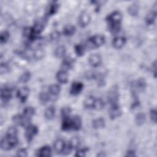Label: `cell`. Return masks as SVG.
<instances>
[{
  "instance_id": "obj_24",
  "label": "cell",
  "mask_w": 157,
  "mask_h": 157,
  "mask_svg": "<svg viewBox=\"0 0 157 157\" xmlns=\"http://www.w3.org/2000/svg\"><path fill=\"white\" fill-rule=\"evenodd\" d=\"M55 108L53 106H50L47 107L44 112L45 118L48 120H50L53 119L55 117Z\"/></svg>"
},
{
  "instance_id": "obj_18",
  "label": "cell",
  "mask_w": 157,
  "mask_h": 157,
  "mask_svg": "<svg viewBox=\"0 0 157 157\" xmlns=\"http://www.w3.org/2000/svg\"><path fill=\"white\" fill-rule=\"evenodd\" d=\"M126 39L125 37H122V36H119L114 38L112 42V45L113 46L114 48L119 49L122 48L124 44H126Z\"/></svg>"
},
{
  "instance_id": "obj_14",
  "label": "cell",
  "mask_w": 157,
  "mask_h": 157,
  "mask_svg": "<svg viewBox=\"0 0 157 157\" xmlns=\"http://www.w3.org/2000/svg\"><path fill=\"white\" fill-rule=\"evenodd\" d=\"M53 147L55 151L58 153H63L66 148L64 140L61 139L56 140L54 142Z\"/></svg>"
},
{
  "instance_id": "obj_31",
  "label": "cell",
  "mask_w": 157,
  "mask_h": 157,
  "mask_svg": "<svg viewBox=\"0 0 157 157\" xmlns=\"http://www.w3.org/2000/svg\"><path fill=\"white\" fill-rule=\"evenodd\" d=\"M95 101V98L92 96H90L87 97L84 102H83V105L86 109H93L94 102Z\"/></svg>"
},
{
  "instance_id": "obj_38",
  "label": "cell",
  "mask_w": 157,
  "mask_h": 157,
  "mask_svg": "<svg viewBox=\"0 0 157 157\" xmlns=\"http://www.w3.org/2000/svg\"><path fill=\"white\" fill-rule=\"evenodd\" d=\"M10 37V34L7 31H4L0 35V42L1 44H6Z\"/></svg>"
},
{
  "instance_id": "obj_42",
  "label": "cell",
  "mask_w": 157,
  "mask_h": 157,
  "mask_svg": "<svg viewBox=\"0 0 157 157\" xmlns=\"http://www.w3.org/2000/svg\"><path fill=\"white\" fill-rule=\"evenodd\" d=\"M60 37V33L58 31H54L50 34V39L51 40L56 41L58 40Z\"/></svg>"
},
{
  "instance_id": "obj_39",
  "label": "cell",
  "mask_w": 157,
  "mask_h": 157,
  "mask_svg": "<svg viewBox=\"0 0 157 157\" xmlns=\"http://www.w3.org/2000/svg\"><path fill=\"white\" fill-rule=\"evenodd\" d=\"M71 108L68 106L63 107L61 110V115L63 118L69 117L70 114L71 113Z\"/></svg>"
},
{
  "instance_id": "obj_21",
  "label": "cell",
  "mask_w": 157,
  "mask_h": 157,
  "mask_svg": "<svg viewBox=\"0 0 157 157\" xmlns=\"http://www.w3.org/2000/svg\"><path fill=\"white\" fill-rule=\"evenodd\" d=\"M105 121L104 118H103L102 117H99L96 119H94L92 121L93 127L96 129L103 128L105 126Z\"/></svg>"
},
{
  "instance_id": "obj_10",
  "label": "cell",
  "mask_w": 157,
  "mask_h": 157,
  "mask_svg": "<svg viewBox=\"0 0 157 157\" xmlns=\"http://www.w3.org/2000/svg\"><path fill=\"white\" fill-rule=\"evenodd\" d=\"M91 20V17L90 15L86 12H83L80 13L79 17H78V24L79 25L83 28L87 26Z\"/></svg>"
},
{
  "instance_id": "obj_16",
  "label": "cell",
  "mask_w": 157,
  "mask_h": 157,
  "mask_svg": "<svg viewBox=\"0 0 157 157\" xmlns=\"http://www.w3.org/2000/svg\"><path fill=\"white\" fill-rule=\"evenodd\" d=\"M52 155V149L50 146L45 145L39 148L36 152V156L40 157L50 156Z\"/></svg>"
},
{
  "instance_id": "obj_27",
  "label": "cell",
  "mask_w": 157,
  "mask_h": 157,
  "mask_svg": "<svg viewBox=\"0 0 157 157\" xmlns=\"http://www.w3.org/2000/svg\"><path fill=\"white\" fill-rule=\"evenodd\" d=\"M63 119V120L61 124V129L65 131L72 129L71 118H70V117H67Z\"/></svg>"
},
{
  "instance_id": "obj_25",
  "label": "cell",
  "mask_w": 157,
  "mask_h": 157,
  "mask_svg": "<svg viewBox=\"0 0 157 157\" xmlns=\"http://www.w3.org/2000/svg\"><path fill=\"white\" fill-rule=\"evenodd\" d=\"M61 91V87L59 85L53 84L51 85L48 88L49 93L55 97H57Z\"/></svg>"
},
{
  "instance_id": "obj_7",
  "label": "cell",
  "mask_w": 157,
  "mask_h": 157,
  "mask_svg": "<svg viewBox=\"0 0 157 157\" xmlns=\"http://www.w3.org/2000/svg\"><path fill=\"white\" fill-rule=\"evenodd\" d=\"M12 88L6 86L1 89V99L2 103H7L12 98Z\"/></svg>"
},
{
  "instance_id": "obj_11",
  "label": "cell",
  "mask_w": 157,
  "mask_h": 157,
  "mask_svg": "<svg viewBox=\"0 0 157 157\" xmlns=\"http://www.w3.org/2000/svg\"><path fill=\"white\" fill-rule=\"evenodd\" d=\"M29 93H30L29 89L26 86H24V87L20 88L17 91V96L20 100V101L21 102H25L26 101V100L27 99V98L29 94Z\"/></svg>"
},
{
  "instance_id": "obj_28",
  "label": "cell",
  "mask_w": 157,
  "mask_h": 157,
  "mask_svg": "<svg viewBox=\"0 0 157 157\" xmlns=\"http://www.w3.org/2000/svg\"><path fill=\"white\" fill-rule=\"evenodd\" d=\"M136 88L140 91H144L147 87V82L144 78H139L135 83Z\"/></svg>"
},
{
  "instance_id": "obj_41",
  "label": "cell",
  "mask_w": 157,
  "mask_h": 157,
  "mask_svg": "<svg viewBox=\"0 0 157 157\" xmlns=\"http://www.w3.org/2000/svg\"><path fill=\"white\" fill-rule=\"evenodd\" d=\"M9 70H10L9 66L7 63H1L0 65V73L1 74L7 73L9 71Z\"/></svg>"
},
{
  "instance_id": "obj_43",
  "label": "cell",
  "mask_w": 157,
  "mask_h": 157,
  "mask_svg": "<svg viewBox=\"0 0 157 157\" xmlns=\"http://www.w3.org/2000/svg\"><path fill=\"white\" fill-rule=\"evenodd\" d=\"M17 129L15 126H10L8 128L6 134L10 136H17Z\"/></svg>"
},
{
  "instance_id": "obj_47",
  "label": "cell",
  "mask_w": 157,
  "mask_h": 157,
  "mask_svg": "<svg viewBox=\"0 0 157 157\" xmlns=\"http://www.w3.org/2000/svg\"><path fill=\"white\" fill-rule=\"evenodd\" d=\"M126 156H136V152L134 150H128L126 152Z\"/></svg>"
},
{
  "instance_id": "obj_45",
  "label": "cell",
  "mask_w": 157,
  "mask_h": 157,
  "mask_svg": "<svg viewBox=\"0 0 157 157\" xmlns=\"http://www.w3.org/2000/svg\"><path fill=\"white\" fill-rule=\"evenodd\" d=\"M150 116L151 121L153 123H156V110L155 109H151L150 110Z\"/></svg>"
},
{
  "instance_id": "obj_20",
  "label": "cell",
  "mask_w": 157,
  "mask_h": 157,
  "mask_svg": "<svg viewBox=\"0 0 157 157\" xmlns=\"http://www.w3.org/2000/svg\"><path fill=\"white\" fill-rule=\"evenodd\" d=\"M127 10L131 16L136 17L139 13V6L137 2H133L132 4H131L129 6Z\"/></svg>"
},
{
  "instance_id": "obj_33",
  "label": "cell",
  "mask_w": 157,
  "mask_h": 157,
  "mask_svg": "<svg viewBox=\"0 0 157 157\" xmlns=\"http://www.w3.org/2000/svg\"><path fill=\"white\" fill-rule=\"evenodd\" d=\"M146 120V116L145 115V113L140 112L138 113L135 117V121L137 125L138 126H141L142 125Z\"/></svg>"
},
{
  "instance_id": "obj_2",
  "label": "cell",
  "mask_w": 157,
  "mask_h": 157,
  "mask_svg": "<svg viewBox=\"0 0 157 157\" xmlns=\"http://www.w3.org/2000/svg\"><path fill=\"white\" fill-rule=\"evenodd\" d=\"M18 142L17 136H10L6 134L1 140V148L3 150H10L15 147Z\"/></svg>"
},
{
  "instance_id": "obj_5",
  "label": "cell",
  "mask_w": 157,
  "mask_h": 157,
  "mask_svg": "<svg viewBox=\"0 0 157 157\" xmlns=\"http://www.w3.org/2000/svg\"><path fill=\"white\" fill-rule=\"evenodd\" d=\"M38 132V128L36 125L29 124L26 128L25 136L26 140L30 142L33 140V138L37 135Z\"/></svg>"
},
{
  "instance_id": "obj_4",
  "label": "cell",
  "mask_w": 157,
  "mask_h": 157,
  "mask_svg": "<svg viewBox=\"0 0 157 157\" xmlns=\"http://www.w3.org/2000/svg\"><path fill=\"white\" fill-rule=\"evenodd\" d=\"M47 23V17H42L36 20L34 25L32 26L33 31L36 35L38 36L39 34L42 33V31L45 28V26H46Z\"/></svg>"
},
{
  "instance_id": "obj_36",
  "label": "cell",
  "mask_w": 157,
  "mask_h": 157,
  "mask_svg": "<svg viewBox=\"0 0 157 157\" xmlns=\"http://www.w3.org/2000/svg\"><path fill=\"white\" fill-rule=\"evenodd\" d=\"M32 56L36 59H40L44 56V52L40 48L34 49V52L32 53Z\"/></svg>"
},
{
  "instance_id": "obj_6",
  "label": "cell",
  "mask_w": 157,
  "mask_h": 157,
  "mask_svg": "<svg viewBox=\"0 0 157 157\" xmlns=\"http://www.w3.org/2000/svg\"><path fill=\"white\" fill-rule=\"evenodd\" d=\"M105 37L102 35L97 34L91 37L88 39V42L94 47H99L105 43Z\"/></svg>"
},
{
  "instance_id": "obj_46",
  "label": "cell",
  "mask_w": 157,
  "mask_h": 157,
  "mask_svg": "<svg viewBox=\"0 0 157 157\" xmlns=\"http://www.w3.org/2000/svg\"><path fill=\"white\" fill-rule=\"evenodd\" d=\"M151 71H152V72L154 75V77H156V61H155L152 64Z\"/></svg>"
},
{
  "instance_id": "obj_34",
  "label": "cell",
  "mask_w": 157,
  "mask_h": 157,
  "mask_svg": "<svg viewBox=\"0 0 157 157\" xmlns=\"http://www.w3.org/2000/svg\"><path fill=\"white\" fill-rule=\"evenodd\" d=\"M31 76V72L29 71H26L20 76L18 78V81L21 83H25L30 80Z\"/></svg>"
},
{
  "instance_id": "obj_17",
  "label": "cell",
  "mask_w": 157,
  "mask_h": 157,
  "mask_svg": "<svg viewBox=\"0 0 157 157\" xmlns=\"http://www.w3.org/2000/svg\"><path fill=\"white\" fill-rule=\"evenodd\" d=\"M72 123V129L74 131L79 130L82 127V121L80 116L75 115L71 118Z\"/></svg>"
},
{
  "instance_id": "obj_37",
  "label": "cell",
  "mask_w": 157,
  "mask_h": 157,
  "mask_svg": "<svg viewBox=\"0 0 157 157\" xmlns=\"http://www.w3.org/2000/svg\"><path fill=\"white\" fill-rule=\"evenodd\" d=\"M105 104L103 100L101 98H95L93 109L96 110H101L104 107Z\"/></svg>"
},
{
  "instance_id": "obj_23",
  "label": "cell",
  "mask_w": 157,
  "mask_h": 157,
  "mask_svg": "<svg viewBox=\"0 0 157 157\" xmlns=\"http://www.w3.org/2000/svg\"><path fill=\"white\" fill-rule=\"evenodd\" d=\"M73 63H74V61H73L72 58H69V57L65 58L61 64L62 70L67 71V70H69L70 68L72 67Z\"/></svg>"
},
{
  "instance_id": "obj_22",
  "label": "cell",
  "mask_w": 157,
  "mask_h": 157,
  "mask_svg": "<svg viewBox=\"0 0 157 157\" xmlns=\"http://www.w3.org/2000/svg\"><path fill=\"white\" fill-rule=\"evenodd\" d=\"M80 145V138L77 136H74L70 139L67 146L72 150L73 149H76L78 148Z\"/></svg>"
},
{
  "instance_id": "obj_44",
  "label": "cell",
  "mask_w": 157,
  "mask_h": 157,
  "mask_svg": "<svg viewBox=\"0 0 157 157\" xmlns=\"http://www.w3.org/2000/svg\"><path fill=\"white\" fill-rule=\"evenodd\" d=\"M17 155L18 156H21V157H25L28 156V152L26 149L25 148H20L17 151Z\"/></svg>"
},
{
  "instance_id": "obj_19",
  "label": "cell",
  "mask_w": 157,
  "mask_h": 157,
  "mask_svg": "<svg viewBox=\"0 0 157 157\" xmlns=\"http://www.w3.org/2000/svg\"><path fill=\"white\" fill-rule=\"evenodd\" d=\"M56 79L61 83H66L68 81V74L67 71L64 70H60L56 73Z\"/></svg>"
},
{
  "instance_id": "obj_40",
  "label": "cell",
  "mask_w": 157,
  "mask_h": 157,
  "mask_svg": "<svg viewBox=\"0 0 157 157\" xmlns=\"http://www.w3.org/2000/svg\"><path fill=\"white\" fill-rule=\"evenodd\" d=\"M88 150H89V148L86 147H85L82 148H79L78 150H77L75 156H81V157L85 156L86 155V153L88 151Z\"/></svg>"
},
{
  "instance_id": "obj_9",
  "label": "cell",
  "mask_w": 157,
  "mask_h": 157,
  "mask_svg": "<svg viewBox=\"0 0 157 157\" xmlns=\"http://www.w3.org/2000/svg\"><path fill=\"white\" fill-rule=\"evenodd\" d=\"M84 87L83 84L80 82H74L72 83L70 88V94L73 96L79 94L83 90Z\"/></svg>"
},
{
  "instance_id": "obj_8",
  "label": "cell",
  "mask_w": 157,
  "mask_h": 157,
  "mask_svg": "<svg viewBox=\"0 0 157 157\" xmlns=\"http://www.w3.org/2000/svg\"><path fill=\"white\" fill-rule=\"evenodd\" d=\"M156 14H157V6H156V4H155L152 7L151 10L146 16L145 21L147 25L149 26L154 25L156 18Z\"/></svg>"
},
{
  "instance_id": "obj_32",
  "label": "cell",
  "mask_w": 157,
  "mask_h": 157,
  "mask_svg": "<svg viewBox=\"0 0 157 157\" xmlns=\"http://www.w3.org/2000/svg\"><path fill=\"white\" fill-rule=\"evenodd\" d=\"M50 99V95L45 91H42L39 94V100L42 104H47Z\"/></svg>"
},
{
  "instance_id": "obj_15",
  "label": "cell",
  "mask_w": 157,
  "mask_h": 157,
  "mask_svg": "<svg viewBox=\"0 0 157 157\" xmlns=\"http://www.w3.org/2000/svg\"><path fill=\"white\" fill-rule=\"evenodd\" d=\"M59 8V4L56 2H51L48 7L46 9V16L47 17H50L52 15H55Z\"/></svg>"
},
{
  "instance_id": "obj_48",
  "label": "cell",
  "mask_w": 157,
  "mask_h": 157,
  "mask_svg": "<svg viewBox=\"0 0 157 157\" xmlns=\"http://www.w3.org/2000/svg\"><path fill=\"white\" fill-rule=\"evenodd\" d=\"M97 156H105V155L104 154V153H103V154H102V152H100L99 154H98Z\"/></svg>"
},
{
  "instance_id": "obj_29",
  "label": "cell",
  "mask_w": 157,
  "mask_h": 157,
  "mask_svg": "<svg viewBox=\"0 0 157 157\" xmlns=\"http://www.w3.org/2000/svg\"><path fill=\"white\" fill-rule=\"evenodd\" d=\"M23 113V115L25 118L31 120V117L35 114V109L33 107H31V106L26 107L24 109Z\"/></svg>"
},
{
  "instance_id": "obj_35",
  "label": "cell",
  "mask_w": 157,
  "mask_h": 157,
  "mask_svg": "<svg viewBox=\"0 0 157 157\" xmlns=\"http://www.w3.org/2000/svg\"><path fill=\"white\" fill-rule=\"evenodd\" d=\"M75 53L78 56H82L84 55L85 52V48L84 45L82 44H77L74 46Z\"/></svg>"
},
{
  "instance_id": "obj_3",
  "label": "cell",
  "mask_w": 157,
  "mask_h": 157,
  "mask_svg": "<svg viewBox=\"0 0 157 157\" xmlns=\"http://www.w3.org/2000/svg\"><path fill=\"white\" fill-rule=\"evenodd\" d=\"M107 101L111 105L118 104L119 99V90L117 85L112 86L107 92Z\"/></svg>"
},
{
  "instance_id": "obj_1",
  "label": "cell",
  "mask_w": 157,
  "mask_h": 157,
  "mask_svg": "<svg viewBox=\"0 0 157 157\" xmlns=\"http://www.w3.org/2000/svg\"><path fill=\"white\" fill-rule=\"evenodd\" d=\"M121 20L122 15L118 10L113 11L107 16L106 21L107 22L108 28L112 34H117L120 31Z\"/></svg>"
},
{
  "instance_id": "obj_26",
  "label": "cell",
  "mask_w": 157,
  "mask_h": 157,
  "mask_svg": "<svg viewBox=\"0 0 157 157\" xmlns=\"http://www.w3.org/2000/svg\"><path fill=\"white\" fill-rule=\"evenodd\" d=\"M75 27L71 25H66L64 27L63 30V33L66 36H71L75 32Z\"/></svg>"
},
{
  "instance_id": "obj_13",
  "label": "cell",
  "mask_w": 157,
  "mask_h": 157,
  "mask_svg": "<svg viewBox=\"0 0 157 157\" xmlns=\"http://www.w3.org/2000/svg\"><path fill=\"white\" fill-rule=\"evenodd\" d=\"M121 110L118 104L111 105L109 111V115L110 118L112 120H113L119 117L121 115Z\"/></svg>"
},
{
  "instance_id": "obj_12",
  "label": "cell",
  "mask_w": 157,
  "mask_h": 157,
  "mask_svg": "<svg viewBox=\"0 0 157 157\" xmlns=\"http://www.w3.org/2000/svg\"><path fill=\"white\" fill-rule=\"evenodd\" d=\"M88 62L91 66L94 67H98L102 63L101 56L98 53L92 54L88 58Z\"/></svg>"
},
{
  "instance_id": "obj_30",
  "label": "cell",
  "mask_w": 157,
  "mask_h": 157,
  "mask_svg": "<svg viewBox=\"0 0 157 157\" xmlns=\"http://www.w3.org/2000/svg\"><path fill=\"white\" fill-rule=\"evenodd\" d=\"M66 52V47L64 45H59L57 47L54 52V55L57 58H62L64 56Z\"/></svg>"
}]
</instances>
